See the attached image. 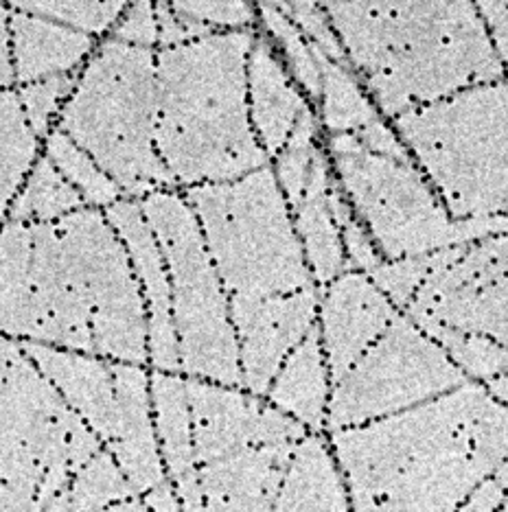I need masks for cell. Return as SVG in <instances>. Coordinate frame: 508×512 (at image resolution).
I'll return each mask as SVG.
<instances>
[{
    "label": "cell",
    "mask_w": 508,
    "mask_h": 512,
    "mask_svg": "<svg viewBox=\"0 0 508 512\" xmlns=\"http://www.w3.org/2000/svg\"><path fill=\"white\" fill-rule=\"evenodd\" d=\"M351 495L331 440L309 432L296 445L274 510H349Z\"/></svg>",
    "instance_id": "obj_24"
},
{
    "label": "cell",
    "mask_w": 508,
    "mask_h": 512,
    "mask_svg": "<svg viewBox=\"0 0 508 512\" xmlns=\"http://www.w3.org/2000/svg\"><path fill=\"white\" fill-rule=\"evenodd\" d=\"M248 101L254 134L265 154L276 158L311 110V103L263 31L254 36L248 60Z\"/></svg>",
    "instance_id": "obj_19"
},
{
    "label": "cell",
    "mask_w": 508,
    "mask_h": 512,
    "mask_svg": "<svg viewBox=\"0 0 508 512\" xmlns=\"http://www.w3.org/2000/svg\"><path fill=\"white\" fill-rule=\"evenodd\" d=\"M20 346L62 392L68 405L103 440V445L110 447L119 432V399L112 362L40 342L25 340Z\"/></svg>",
    "instance_id": "obj_16"
},
{
    "label": "cell",
    "mask_w": 508,
    "mask_h": 512,
    "mask_svg": "<svg viewBox=\"0 0 508 512\" xmlns=\"http://www.w3.org/2000/svg\"><path fill=\"white\" fill-rule=\"evenodd\" d=\"M44 151L57 167V171L84 195L88 206L108 208L125 197L121 186L114 182L108 173L97 165V160L92 158L86 149L79 147L66 132L53 127V132L44 143Z\"/></svg>",
    "instance_id": "obj_29"
},
{
    "label": "cell",
    "mask_w": 508,
    "mask_h": 512,
    "mask_svg": "<svg viewBox=\"0 0 508 512\" xmlns=\"http://www.w3.org/2000/svg\"><path fill=\"white\" fill-rule=\"evenodd\" d=\"M390 125L454 221L508 215V79L414 108Z\"/></svg>",
    "instance_id": "obj_5"
},
{
    "label": "cell",
    "mask_w": 508,
    "mask_h": 512,
    "mask_svg": "<svg viewBox=\"0 0 508 512\" xmlns=\"http://www.w3.org/2000/svg\"><path fill=\"white\" fill-rule=\"evenodd\" d=\"M294 25L303 31V36L318 46V49L331 57L333 62L349 64V57L344 53V46L333 29L322 3H274Z\"/></svg>",
    "instance_id": "obj_35"
},
{
    "label": "cell",
    "mask_w": 508,
    "mask_h": 512,
    "mask_svg": "<svg viewBox=\"0 0 508 512\" xmlns=\"http://www.w3.org/2000/svg\"><path fill=\"white\" fill-rule=\"evenodd\" d=\"M5 7L9 14L18 86L79 71L82 62L95 51V40L88 33L25 14L9 5Z\"/></svg>",
    "instance_id": "obj_22"
},
{
    "label": "cell",
    "mask_w": 508,
    "mask_h": 512,
    "mask_svg": "<svg viewBox=\"0 0 508 512\" xmlns=\"http://www.w3.org/2000/svg\"><path fill=\"white\" fill-rule=\"evenodd\" d=\"M333 165L327 145H322L311 167L305 193L292 206L296 232L303 243L311 276L318 287H327L338 276L349 272V259L342 243V232L331 208Z\"/></svg>",
    "instance_id": "obj_21"
},
{
    "label": "cell",
    "mask_w": 508,
    "mask_h": 512,
    "mask_svg": "<svg viewBox=\"0 0 508 512\" xmlns=\"http://www.w3.org/2000/svg\"><path fill=\"white\" fill-rule=\"evenodd\" d=\"M112 372L119 399V432L108 449L130 484L145 495L169 480L156 434L152 375L141 364L123 362H112Z\"/></svg>",
    "instance_id": "obj_17"
},
{
    "label": "cell",
    "mask_w": 508,
    "mask_h": 512,
    "mask_svg": "<svg viewBox=\"0 0 508 512\" xmlns=\"http://www.w3.org/2000/svg\"><path fill=\"white\" fill-rule=\"evenodd\" d=\"M296 445L248 447L200 464L204 508L274 510Z\"/></svg>",
    "instance_id": "obj_18"
},
{
    "label": "cell",
    "mask_w": 508,
    "mask_h": 512,
    "mask_svg": "<svg viewBox=\"0 0 508 512\" xmlns=\"http://www.w3.org/2000/svg\"><path fill=\"white\" fill-rule=\"evenodd\" d=\"M419 327L445 348V353L454 359L456 366L465 372L471 381H489L508 372V346L498 344L491 337L478 333L458 331L445 327L441 322L414 320Z\"/></svg>",
    "instance_id": "obj_31"
},
{
    "label": "cell",
    "mask_w": 508,
    "mask_h": 512,
    "mask_svg": "<svg viewBox=\"0 0 508 512\" xmlns=\"http://www.w3.org/2000/svg\"><path fill=\"white\" fill-rule=\"evenodd\" d=\"M40 136L33 132L16 90L3 92V215L40 160Z\"/></svg>",
    "instance_id": "obj_28"
},
{
    "label": "cell",
    "mask_w": 508,
    "mask_h": 512,
    "mask_svg": "<svg viewBox=\"0 0 508 512\" xmlns=\"http://www.w3.org/2000/svg\"><path fill=\"white\" fill-rule=\"evenodd\" d=\"M331 392V368L316 324L285 359L265 399L294 416L309 432H325Z\"/></svg>",
    "instance_id": "obj_23"
},
{
    "label": "cell",
    "mask_w": 508,
    "mask_h": 512,
    "mask_svg": "<svg viewBox=\"0 0 508 512\" xmlns=\"http://www.w3.org/2000/svg\"><path fill=\"white\" fill-rule=\"evenodd\" d=\"M467 381L445 348L399 311L384 335L333 386L327 432L410 410Z\"/></svg>",
    "instance_id": "obj_10"
},
{
    "label": "cell",
    "mask_w": 508,
    "mask_h": 512,
    "mask_svg": "<svg viewBox=\"0 0 508 512\" xmlns=\"http://www.w3.org/2000/svg\"><path fill=\"white\" fill-rule=\"evenodd\" d=\"M103 213L123 239L138 283L143 287L149 320V362L158 370L180 372L182 366L176 320H173L171 278L156 232L145 219L141 204L127 200V197L108 206Z\"/></svg>",
    "instance_id": "obj_15"
},
{
    "label": "cell",
    "mask_w": 508,
    "mask_h": 512,
    "mask_svg": "<svg viewBox=\"0 0 508 512\" xmlns=\"http://www.w3.org/2000/svg\"><path fill=\"white\" fill-rule=\"evenodd\" d=\"M86 206L88 202L84 195L57 171L51 158L40 156L25 186L11 202L5 219L22 221V224H53V221L82 211Z\"/></svg>",
    "instance_id": "obj_27"
},
{
    "label": "cell",
    "mask_w": 508,
    "mask_h": 512,
    "mask_svg": "<svg viewBox=\"0 0 508 512\" xmlns=\"http://www.w3.org/2000/svg\"><path fill=\"white\" fill-rule=\"evenodd\" d=\"M106 447L18 340H3V510H68L75 473Z\"/></svg>",
    "instance_id": "obj_6"
},
{
    "label": "cell",
    "mask_w": 508,
    "mask_h": 512,
    "mask_svg": "<svg viewBox=\"0 0 508 512\" xmlns=\"http://www.w3.org/2000/svg\"><path fill=\"white\" fill-rule=\"evenodd\" d=\"M320 289L294 294H230V318L237 333L244 388L268 397L274 377L294 348L318 324Z\"/></svg>",
    "instance_id": "obj_13"
},
{
    "label": "cell",
    "mask_w": 508,
    "mask_h": 512,
    "mask_svg": "<svg viewBox=\"0 0 508 512\" xmlns=\"http://www.w3.org/2000/svg\"><path fill=\"white\" fill-rule=\"evenodd\" d=\"M141 493L127 480L117 458L103 447L79 469L68 491V510H103Z\"/></svg>",
    "instance_id": "obj_32"
},
{
    "label": "cell",
    "mask_w": 508,
    "mask_h": 512,
    "mask_svg": "<svg viewBox=\"0 0 508 512\" xmlns=\"http://www.w3.org/2000/svg\"><path fill=\"white\" fill-rule=\"evenodd\" d=\"M480 381L331 432L355 510H460L484 477L473 445Z\"/></svg>",
    "instance_id": "obj_2"
},
{
    "label": "cell",
    "mask_w": 508,
    "mask_h": 512,
    "mask_svg": "<svg viewBox=\"0 0 508 512\" xmlns=\"http://www.w3.org/2000/svg\"><path fill=\"white\" fill-rule=\"evenodd\" d=\"M82 68L73 73L55 75L49 79L33 81V84L18 86L16 92L20 97L22 110H25L33 132L40 138H49V134L53 132V121L60 119L66 101L71 99L77 79L82 75Z\"/></svg>",
    "instance_id": "obj_33"
},
{
    "label": "cell",
    "mask_w": 508,
    "mask_h": 512,
    "mask_svg": "<svg viewBox=\"0 0 508 512\" xmlns=\"http://www.w3.org/2000/svg\"><path fill=\"white\" fill-rule=\"evenodd\" d=\"M198 464L226 458L248 447L296 445L309 429L265 397L217 386L198 377L187 379Z\"/></svg>",
    "instance_id": "obj_12"
},
{
    "label": "cell",
    "mask_w": 508,
    "mask_h": 512,
    "mask_svg": "<svg viewBox=\"0 0 508 512\" xmlns=\"http://www.w3.org/2000/svg\"><path fill=\"white\" fill-rule=\"evenodd\" d=\"M92 307L95 353L112 362H149V320L143 287L119 232L97 208L55 221Z\"/></svg>",
    "instance_id": "obj_11"
},
{
    "label": "cell",
    "mask_w": 508,
    "mask_h": 512,
    "mask_svg": "<svg viewBox=\"0 0 508 512\" xmlns=\"http://www.w3.org/2000/svg\"><path fill=\"white\" fill-rule=\"evenodd\" d=\"M158 79L152 49L108 38L82 68L57 130L97 160L125 197L178 186L156 149Z\"/></svg>",
    "instance_id": "obj_4"
},
{
    "label": "cell",
    "mask_w": 508,
    "mask_h": 512,
    "mask_svg": "<svg viewBox=\"0 0 508 512\" xmlns=\"http://www.w3.org/2000/svg\"><path fill=\"white\" fill-rule=\"evenodd\" d=\"M143 502L147 504L149 510H169V512L182 510V502L178 497V491H176V486H173L171 480L154 486L152 491H147L143 495Z\"/></svg>",
    "instance_id": "obj_39"
},
{
    "label": "cell",
    "mask_w": 508,
    "mask_h": 512,
    "mask_svg": "<svg viewBox=\"0 0 508 512\" xmlns=\"http://www.w3.org/2000/svg\"><path fill=\"white\" fill-rule=\"evenodd\" d=\"M333 171L384 261L423 256L458 243V221L417 160L375 154L355 134L327 136Z\"/></svg>",
    "instance_id": "obj_9"
},
{
    "label": "cell",
    "mask_w": 508,
    "mask_h": 512,
    "mask_svg": "<svg viewBox=\"0 0 508 512\" xmlns=\"http://www.w3.org/2000/svg\"><path fill=\"white\" fill-rule=\"evenodd\" d=\"M384 119L508 73L476 3H322Z\"/></svg>",
    "instance_id": "obj_1"
},
{
    "label": "cell",
    "mask_w": 508,
    "mask_h": 512,
    "mask_svg": "<svg viewBox=\"0 0 508 512\" xmlns=\"http://www.w3.org/2000/svg\"><path fill=\"white\" fill-rule=\"evenodd\" d=\"M182 195L200 221L228 296L294 294L316 285L270 165L233 182L191 186Z\"/></svg>",
    "instance_id": "obj_7"
},
{
    "label": "cell",
    "mask_w": 508,
    "mask_h": 512,
    "mask_svg": "<svg viewBox=\"0 0 508 512\" xmlns=\"http://www.w3.org/2000/svg\"><path fill=\"white\" fill-rule=\"evenodd\" d=\"M11 9L25 11L31 16H40L46 20L60 22L64 27L77 29L82 33H103L106 29H114L117 22L127 11V3H9Z\"/></svg>",
    "instance_id": "obj_34"
},
{
    "label": "cell",
    "mask_w": 508,
    "mask_h": 512,
    "mask_svg": "<svg viewBox=\"0 0 508 512\" xmlns=\"http://www.w3.org/2000/svg\"><path fill=\"white\" fill-rule=\"evenodd\" d=\"M257 9L261 25L265 29L263 33L274 42L276 49H279L285 66L290 68L294 81L300 86V90L305 92L311 108L318 110L322 99V73L316 49L303 36V31H300L274 3H261Z\"/></svg>",
    "instance_id": "obj_30"
},
{
    "label": "cell",
    "mask_w": 508,
    "mask_h": 512,
    "mask_svg": "<svg viewBox=\"0 0 508 512\" xmlns=\"http://www.w3.org/2000/svg\"><path fill=\"white\" fill-rule=\"evenodd\" d=\"M320 289L318 329L331 368L333 386L371 348L399 316L373 278L349 270Z\"/></svg>",
    "instance_id": "obj_14"
},
{
    "label": "cell",
    "mask_w": 508,
    "mask_h": 512,
    "mask_svg": "<svg viewBox=\"0 0 508 512\" xmlns=\"http://www.w3.org/2000/svg\"><path fill=\"white\" fill-rule=\"evenodd\" d=\"M31 226L5 219L3 228V331L11 340L31 335Z\"/></svg>",
    "instance_id": "obj_26"
},
{
    "label": "cell",
    "mask_w": 508,
    "mask_h": 512,
    "mask_svg": "<svg viewBox=\"0 0 508 512\" xmlns=\"http://www.w3.org/2000/svg\"><path fill=\"white\" fill-rule=\"evenodd\" d=\"M314 49L322 73V99L316 110L322 132L327 136L355 134L384 119L351 64L333 62L318 46Z\"/></svg>",
    "instance_id": "obj_25"
},
{
    "label": "cell",
    "mask_w": 508,
    "mask_h": 512,
    "mask_svg": "<svg viewBox=\"0 0 508 512\" xmlns=\"http://www.w3.org/2000/svg\"><path fill=\"white\" fill-rule=\"evenodd\" d=\"M173 9L189 16L202 25L211 27L215 33L226 31H248L254 27L259 11H254L250 3H171Z\"/></svg>",
    "instance_id": "obj_36"
},
{
    "label": "cell",
    "mask_w": 508,
    "mask_h": 512,
    "mask_svg": "<svg viewBox=\"0 0 508 512\" xmlns=\"http://www.w3.org/2000/svg\"><path fill=\"white\" fill-rule=\"evenodd\" d=\"M112 38L138 46V49H152L158 44V18L156 5L134 3L127 7L123 18L112 29Z\"/></svg>",
    "instance_id": "obj_37"
},
{
    "label": "cell",
    "mask_w": 508,
    "mask_h": 512,
    "mask_svg": "<svg viewBox=\"0 0 508 512\" xmlns=\"http://www.w3.org/2000/svg\"><path fill=\"white\" fill-rule=\"evenodd\" d=\"M138 204L156 232L169 267L182 372L244 388L230 296L187 197L165 189Z\"/></svg>",
    "instance_id": "obj_8"
},
{
    "label": "cell",
    "mask_w": 508,
    "mask_h": 512,
    "mask_svg": "<svg viewBox=\"0 0 508 512\" xmlns=\"http://www.w3.org/2000/svg\"><path fill=\"white\" fill-rule=\"evenodd\" d=\"M154 421L167 477L173 482L182 510H206L200 486V464L195 456L193 416L187 392V379L176 372H152Z\"/></svg>",
    "instance_id": "obj_20"
},
{
    "label": "cell",
    "mask_w": 508,
    "mask_h": 512,
    "mask_svg": "<svg viewBox=\"0 0 508 512\" xmlns=\"http://www.w3.org/2000/svg\"><path fill=\"white\" fill-rule=\"evenodd\" d=\"M491 44L508 73V3H476Z\"/></svg>",
    "instance_id": "obj_38"
},
{
    "label": "cell",
    "mask_w": 508,
    "mask_h": 512,
    "mask_svg": "<svg viewBox=\"0 0 508 512\" xmlns=\"http://www.w3.org/2000/svg\"><path fill=\"white\" fill-rule=\"evenodd\" d=\"M257 31L213 33L156 53V149L178 186L233 182L270 165L250 121Z\"/></svg>",
    "instance_id": "obj_3"
}]
</instances>
